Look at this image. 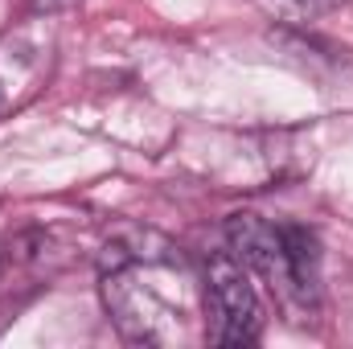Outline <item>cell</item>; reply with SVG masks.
Returning <instances> with one entry per match:
<instances>
[{"instance_id":"5b68a950","label":"cell","mask_w":353,"mask_h":349,"mask_svg":"<svg viewBox=\"0 0 353 349\" xmlns=\"http://www.w3.org/2000/svg\"><path fill=\"white\" fill-rule=\"evenodd\" d=\"M341 4H350V0H259V8L279 25H308V21L337 12Z\"/></svg>"},{"instance_id":"277c9868","label":"cell","mask_w":353,"mask_h":349,"mask_svg":"<svg viewBox=\"0 0 353 349\" xmlns=\"http://www.w3.org/2000/svg\"><path fill=\"white\" fill-rule=\"evenodd\" d=\"M279 235H283V251H288V263H292V275H296L304 300L312 304L316 292H321V243H316V235L308 226H296V222L279 226Z\"/></svg>"},{"instance_id":"6da1fadb","label":"cell","mask_w":353,"mask_h":349,"mask_svg":"<svg viewBox=\"0 0 353 349\" xmlns=\"http://www.w3.org/2000/svg\"><path fill=\"white\" fill-rule=\"evenodd\" d=\"M205 308H210V346H251L263 333V308L251 288L247 263L234 251L205 259Z\"/></svg>"},{"instance_id":"8992f818","label":"cell","mask_w":353,"mask_h":349,"mask_svg":"<svg viewBox=\"0 0 353 349\" xmlns=\"http://www.w3.org/2000/svg\"><path fill=\"white\" fill-rule=\"evenodd\" d=\"M37 12H62V8H74L79 0H29Z\"/></svg>"},{"instance_id":"3957f363","label":"cell","mask_w":353,"mask_h":349,"mask_svg":"<svg viewBox=\"0 0 353 349\" xmlns=\"http://www.w3.org/2000/svg\"><path fill=\"white\" fill-rule=\"evenodd\" d=\"M226 239H230V251L247 263L255 275H263L267 288H271L279 300H300V304H308L304 292H300V283H296V275H292V263H288V251H283L279 226L263 222L259 214H234V218L226 222Z\"/></svg>"},{"instance_id":"7a4b0ae2","label":"cell","mask_w":353,"mask_h":349,"mask_svg":"<svg viewBox=\"0 0 353 349\" xmlns=\"http://www.w3.org/2000/svg\"><path fill=\"white\" fill-rule=\"evenodd\" d=\"M115 255H107V271H103V300H107V308H111V317H115V325H119V333L128 337V341H148V346H157V341H165L169 333H165V321L173 317L152 292H144L136 279H132V271H128V251L123 247H111Z\"/></svg>"},{"instance_id":"52a82bcc","label":"cell","mask_w":353,"mask_h":349,"mask_svg":"<svg viewBox=\"0 0 353 349\" xmlns=\"http://www.w3.org/2000/svg\"><path fill=\"white\" fill-rule=\"evenodd\" d=\"M0 267H4V255H0Z\"/></svg>"}]
</instances>
